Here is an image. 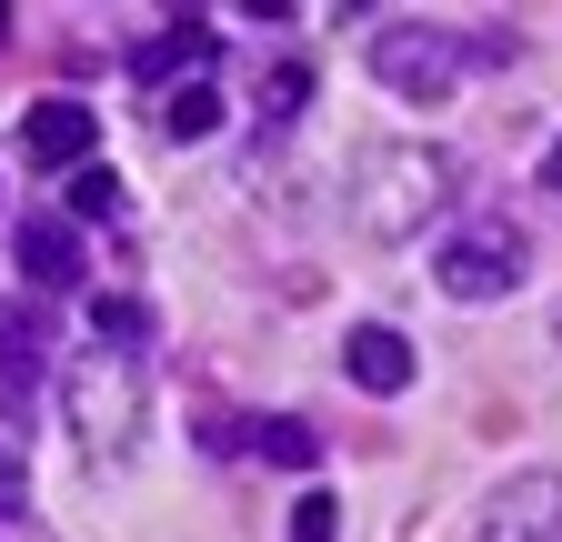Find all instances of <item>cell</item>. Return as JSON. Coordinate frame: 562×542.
<instances>
[{
	"instance_id": "cell-1",
	"label": "cell",
	"mask_w": 562,
	"mask_h": 542,
	"mask_svg": "<svg viewBox=\"0 0 562 542\" xmlns=\"http://www.w3.org/2000/svg\"><path fill=\"white\" fill-rule=\"evenodd\" d=\"M452 191H462V161L452 151H432V142H382L362 161V201H351V212H362L372 241H412Z\"/></svg>"
},
{
	"instance_id": "cell-2",
	"label": "cell",
	"mask_w": 562,
	"mask_h": 542,
	"mask_svg": "<svg viewBox=\"0 0 562 542\" xmlns=\"http://www.w3.org/2000/svg\"><path fill=\"white\" fill-rule=\"evenodd\" d=\"M60 422L81 432L91 462H121L131 432H140V352H111V342L70 352L60 362Z\"/></svg>"
},
{
	"instance_id": "cell-3",
	"label": "cell",
	"mask_w": 562,
	"mask_h": 542,
	"mask_svg": "<svg viewBox=\"0 0 562 542\" xmlns=\"http://www.w3.org/2000/svg\"><path fill=\"white\" fill-rule=\"evenodd\" d=\"M513 41H462V31H432V21H392V31H372V71H382V91H402V101H452L462 91V71L472 60H503Z\"/></svg>"
},
{
	"instance_id": "cell-4",
	"label": "cell",
	"mask_w": 562,
	"mask_h": 542,
	"mask_svg": "<svg viewBox=\"0 0 562 542\" xmlns=\"http://www.w3.org/2000/svg\"><path fill=\"white\" fill-rule=\"evenodd\" d=\"M522 261H532V241H522L503 212H472V222L432 251V282H442L452 302H503V292L522 282Z\"/></svg>"
},
{
	"instance_id": "cell-5",
	"label": "cell",
	"mask_w": 562,
	"mask_h": 542,
	"mask_svg": "<svg viewBox=\"0 0 562 542\" xmlns=\"http://www.w3.org/2000/svg\"><path fill=\"white\" fill-rule=\"evenodd\" d=\"M472 542H562V472H513V483L482 503Z\"/></svg>"
},
{
	"instance_id": "cell-6",
	"label": "cell",
	"mask_w": 562,
	"mask_h": 542,
	"mask_svg": "<svg viewBox=\"0 0 562 542\" xmlns=\"http://www.w3.org/2000/svg\"><path fill=\"white\" fill-rule=\"evenodd\" d=\"M41 362H50V331L31 302H0V422H31L41 413Z\"/></svg>"
},
{
	"instance_id": "cell-7",
	"label": "cell",
	"mask_w": 562,
	"mask_h": 542,
	"mask_svg": "<svg viewBox=\"0 0 562 542\" xmlns=\"http://www.w3.org/2000/svg\"><path fill=\"white\" fill-rule=\"evenodd\" d=\"M21 151H31L41 171H91L101 111H81V101H31V111H21Z\"/></svg>"
},
{
	"instance_id": "cell-8",
	"label": "cell",
	"mask_w": 562,
	"mask_h": 542,
	"mask_svg": "<svg viewBox=\"0 0 562 542\" xmlns=\"http://www.w3.org/2000/svg\"><path fill=\"white\" fill-rule=\"evenodd\" d=\"M21 271H31L41 292H81V271H91L81 261V232H70L60 212H31L21 222Z\"/></svg>"
},
{
	"instance_id": "cell-9",
	"label": "cell",
	"mask_w": 562,
	"mask_h": 542,
	"mask_svg": "<svg viewBox=\"0 0 562 542\" xmlns=\"http://www.w3.org/2000/svg\"><path fill=\"white\" fill-rule=\"evenodd\" d=\"M341 372L351 382H362V392H412V342H402V331L392 321H362V331H351V342H341Z\"/></svg>"
},
{
	"instance_id": "cell-10",
	"label": "cell",
	"mask_w": 562,
	"mask_h": 542,
	"mask_svg": "<svg viewBox=\"0 0 562 542\" xmlns=\"http://www.w3.org/2000/svg\"><path fill=\"white\" fill-rule=\"evenodd\" d=\"M211 50H222V31H201V21H171L161 41H140V50H131V81H171V71H201Z\"/></svg>"
},
{
	"instance_id": "cell-11",
	"label": "cell",
	"mask_w": 562,
	"mask_h": 542,
	"mask_svg": "<svg viewBox=\"0 0 562 542\" xmlns=\"http://www.w3.org/2000/svg\"><path fill=\"white\" fill-rule=\"evenodd\" d=\"M251 452H261V462H281V472H312V462H322V432H312V422H292V413H271V422H251Z\"/></svg>"
},
{
	"instance_id": "cell-12",
	"label": "cell",
	"mask_w": 562,
	"mask_h": 542,
	"mask_svg": "<svg viewBox=\"0 0 562 542\" xmlns=\"http://www.w3.org/2000/svg\"><path fill=\"white\" fill-rule=\"evenodd\" d=\"M91 342H111V352H140V342H151V312H140L131 292H91Z\"/></svg>"
},
{
	"instance_id": "cell-13",
	"label": "cell",
	"mask_w": 562,
	"mask_h": 542,
	"mask_svg": "<svg viewBox=\"0 0 562 542\" xmlns=\"http://www.w3.org/2000/svg\"><path fill=\"white\" fill-rule=\"evenodd\" d=\"M161 131H171V142H211V131H222V91H211V81H181L161 101Z\"/></svg>"
},
{
	"instance_id": "cell-14",
	"label": "cell",
	"mask_w": 562,
	"mask_h": 542,
	"mask_svg": "<svg viewBox=\"0 0 562 542\" xmlns=\"http://www.w3.org/2000/svg\"><path fill=\"white\" fill-rule=\"evenodd\" d=\"M70 212H81V222H121V171H70Z\"/></svg>"
},
{
	"instance_id": "cell-15",
	"label": "cell",
	"mask_w": 562,
	"mask_h": 542,
	"mask_svg": "<svg viewBox=\"0 0 562 542\" xmlns=\"http://www.w3.org/2000/svg\"><path fill=\"white\" fill-rule=\"evenodd\" d=\"M302 101H312V71H302V60H281V71L261 81V111H271V121H292Z\"/></svg>"
},
{
	"instance_id": "cell-16",
	"label": "cell",
	"mask_w": 562,
	"mask_h": 542,
	"mask_svg": "<svg viewBox=\"0 0 562 542\" xmlns=\"http://www.w3.org/2000/svg\"><path fill=\"white\" fill-rule=\"evenodd\" d=\"M331 532H341V503L331 493H302L292 503V542H331Z\"/></svg>"
},
{
	"instance_id": "cell-17",
	"label": "cell",
	"mask_w": 562,
	"mask_h": 542,
	"mask_svg": "<svg viewBox=\"0 0 562 542\" xmlns=\"http://www.w3.org/2000/svg\"><path fill=\"white\" fill-rule=\"evenodd\" d=\"M21 503H31V483H21V462L0 452V522H21Z\"/></svg>"
},
{
	"instance_id": "cell-18",
	"label": "cell",
	"mask_w": 562,
	"mask_h": 542,
	"mask_svg": "<svg viewBox=\"0 0 562 542\" xmlns=\"http://www.w3.org/2000/svg\"><path fill=\"white\" fill-rule=\"evenodd\" d=\"M552 191H562V142H552Z\"/></svg>"
},
{
	"instance_id": "cell-19",
	"label": "cell",
	"mask_w": 562,
	"mask_h": 542,
	"mask_svg": "<svg viewBox=\"0 0 562 542\" xmlns=\"http://www.w3.org/2000/svg\"><path fill=\"white\" fill-rule=\"evenodd\" d=\"M0 41H11V11H0Z\"/></svg>"
}]
</instances>
